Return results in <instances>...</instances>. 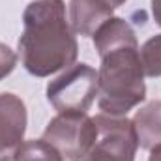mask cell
Wrapping results in <instances>:
<instances>
[{
	"instance_id": "cell-1",
	"label": "cell",
	"mask_w": 161,
	"mask_h": 161,
	"mask_svg": "<svg viewBox=\"0 0 161 161\" xmlns=\"http://www.w3.org/2000/svg\"><path fill=\"white\" fill-rule=\"evenodd\" d=\"M79 45L66 19L64 0H34L23 13L19 56L34 77H49L75 64Z\"/></svg>"
},
{
	"instance_id": "cell-2",
	"label": "cell",
	"mask_w": 161,
	"mask_h": 161,
	"mask_svg": "<svg viewBox=\"0 0 161 161\" xmlns=\"http://www.w3.org/2000/svg\"><path fill=\"white\" fill-rule=\"evenodd\" d=\"M101 58L97 71V105L105 114L125 116L146 99L139 47L114 49Z\"/></svg>"
},
{
	"instance_id": "cell-3",
	"label": "cell",
	"mask_w": 161,
	"mask_h": 161,
	"mask_svg": "<svg viewBox=\"0 0 161 161\" xmlns=\"http://www.w3.org/2000/svg\"><path fill=\"white\" fill-rule=\"evenodd\" d=\"M94 124L96 139L82 161H135L139 141L133 120L101 113Z\"/></svg>"
},
{
	"instance_id": "cell-4",
	"label": "cell",
	"mask_w": 161,
	"mask_h": 161,
	"mask_svg": "<svg viewBox=\"0 0 161 161\" xmlns=\"http://www.w3.org/2000/svg\"><path fill=\"white\" fill-rule=\"evenodd\" d=\"M97 96V71L73 64L47 84V101L58 113H86Z\"/></svg>"
},
{
	"instance_id": "cell-5",
	"label": "cell",
	"mask_w": 161,
	"mask_h": 161,
	"mask_svg": "<svg viewBox=\"0 0 161 161\" xmlns=\"http://www.w3.org/2000/svg\"><path fill=\"white\" fill-rule=\"evenodd\" d=\"M41 139L64 161H82L96 139V124L86 113H58L47 124Z\"/></svg>"
},
{
	"instance_id": "cell-6",
	"label": "cell",
	"mask_w": 161,
	"mask_h": 161,
	"mask_svg": "<svg viewBox=\"0 0 161 161\" xmlns=\"http://www.w3.org/2000/svg\"><path fill=\"white\" fill-rule=\"evenodd\" d=\"M26 105L25 101L11 94H0V161H13L15 152L25 142L26 133Z\"/></svg>"
},
{
	"instance_id": "cell-7",
	"label": "cell",
	"mask_w": 161,
	"mask_h": 161,
	"mask_svg": "<svg viewBox=\"0 0 161 161\" xmlns=\"http://www.w3.org/2000/svg\"><path fill=\"white\" fill-rule=\"evenodd\" d=\"M113 8L103 0H69V26L79 36H94V32L113 17Z\"/></svg>"
},
{
	"instance_id": "cell-8",
	"label": "cell",
	"mask_w": 161,
	"mask_h": 161,
	"mask_svg": "<svg viewBox=\"0 0 161 161\" xmlns=\"http://www.w3.org/2000/svg\"><path fill=\"white\" fill-rule=\"evenodd\" d=\"M92 38H94V47L99 56H103L114 49H122V47H139L135 30L131 28V25L125 19L114 17V15L111 19H107L94 32Z\"/></svg>"
},
{
	"instance_id": "cell-9",
	"label": "cell",
	"mask_w": 161,
	"mask_h": 161,
	"mask_svg": "<svg viewBox=\"0 0 161 161\" xmlns=\"http://www.w3.org/2000/svg\"><path fill=\"white\" fill-rule=\"evenodd\" d=\"M133 125L141 148L152 150L161 144V101H150L133 116Z\"/></svg>"
},
{
	"instance_id": "cell-10",
	"label": "cell",
	"mask_w": 161,
	"mask_h": 161,
	"mask_svg": "<svg viewBox=\"0 0 161 161\" xmlns=\"http://www.w3.org/2000/svg\"><path fill=\"white\" fill-rule=\"evenodd\" d=\"M13 161H64V158L43 139L25 141L15 152Z\"/></svg>"
},
{
	"instance_id": "cell-11",
	"label": "cell",
	"mask_w": 161,
	"mask_h": 161,
	"mask_svg": "<svg viewBox=\"0 0 161 161\" xmlns=\"http://www.w3.org/2000/svg\"><path fill=\"white\" fill-rule=\"evenodd\" d=\"M141 64L146 77H161V34L152 36L139 49Z\"/></svg>"
},
{
	"instance_id": "cell-12",
	"label": "cell",
	"mask_w": 161,
	"mask_h": 161,
	"mask_svg": "<svg viewBox=\"0 0 161 161\" xmlns=\"http://www.w3.org/2000/svg\"><path fill=\"white\" fill-rule=\"evenodd\" d=\"M17 66V54L4 43H0V80L6 79Z\"/></svg>"
},
{
	"instance_id": "cell-13",
	"label": "cell",
	"mask_w": 161,
	"mask_h": 161,
	"mask_svg": "<svg viewBox=\"0 0 161 161\" xmlns=\"http://www.w3.org/2000/svg\"><path fill=\"white\" fill-rule=\"evenodd\" d=\"M152 15L156 25L161 26V0H152Z\"/></svg>"
},
{
	"instance_id": "cell-14",
	"label": "cell",
	"mask_w": 161,
	"mask_h": 161,
	"mask_svg": "<svg viewBox=\"0 0 161 161\" xmlns=\"http://www.w3.org/2000/svg\"><path fill=\"white\" fill-rule=\"evenodd\" d=\"M148 161H161V144L154 146V148L150 150V158H148Z\"/></svg>"
},
{
	"instance_id": "cell-15",
	"label": "cell",
	"mask_w": 161,
	"mask_h": 161,
	"mask_svg": "<svg viewBox=\"0 0 161 161\" xmlns=\"http://www.w3.org/2000/svg\"><path fill=\"white\" fill-rule=\"evenodd\" d=\"M103 2H105V4H109L113 9H116V8H120L122 4H125L127 0H103Z\"/></svg>"
}]
</instances>
